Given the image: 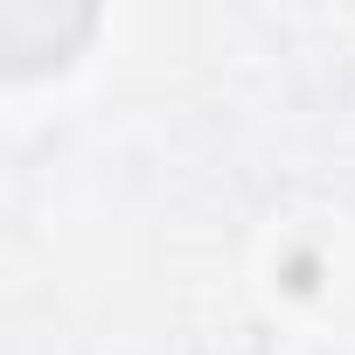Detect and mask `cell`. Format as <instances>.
Segmentation results:
<instances>
[{"label": "cell", "mask_w": 355, "mask_h": 355, "mask_svg": "<svg viewBox=\"0 0 355 355\" xmlns=\"http://www.w3.org/2000/svg\"><path fill=\"white\" fill-rule=\"evenodd\" d=\"M91 35V8H42V0H0V56L15 77L63 63L77 42Z\"/></svg>", "instance_id": "1"}, {"label": "cell", "mask_w": 355, "mask_h": 355, "mask_svg": "<svg viewBox=\"0 0 355 355\" xmlns=\"http://www.w3.org/2000/svg\"><path fill=\"white\" fill-rule=\"evenodd\" d=\"M279 279H286V293H313V286H320V265H313V251H293Z\"/></svg>", "instance_id": "2"}]
</instances>
